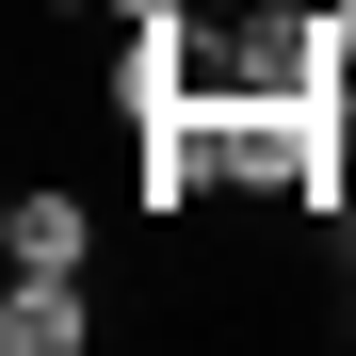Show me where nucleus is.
<instances>
[{
  "label": "nucleus",
  "mask_w": 356,
  "mask_h": 356,
  "mask_svg": "<svg viewBox=\"0 0 356 356\" xmlns=\"http://www.w3.org/2000/svg\"><path fill=\"white\" fill-rule=\"evenodd\" d=\"M195 49H211V17H195V0L113 17V113H178V97H195Z\"/></svg>",
  "instance_id": "nucleus-1"
},
{
  "label": "nucleus",
  "mask_w": 356,
  "mask_h": 356,
  "mask_svg": "<svg viewBox=\"0 0 356 356\" xmlns=\"http://www.w3.org/2000/svg\"><path fill=\"white\" fill-rule=\"evenodd\" d=\"M0 275H97V211L65 178H17L0 195Z\"/></svg>",
  "instance_id": "nucleus-2"
},
{
  "label": "nucleus",
  "mask_w": 356,
  "mask_h": 356,
  "mask_svg": "<svg viewBox=\"0 0 356 356\" xmlns=\"http://www.w3.org/2000/svg\"><path fill=\"white\" fill-rule=\"evenodd\" d=\"M81 340H97L81 275H0V356H81Z\"/></svg>",
  "instance_id": "nucleus-3"
},
{
  "label": "nucleus",
  "mask_w": 356,
  "mask_h": 356,
  "mask_svg": "<svg viewBox=\"0 0 356 356\" xmlns=\"http://www.w3.org/2000/svg\"><path fill=\"white\" fill-rule=\"evenodd\" d=\"M324 17H340V65H356V0H324Z\"/></svg>",
  "instance_id": "nucleus-4"
}]
</instances>
